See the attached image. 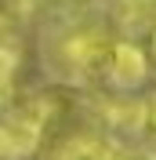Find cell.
<instances>
[{"label": "cell", "instance_id": "5b68a950", "mask_svg": "<svg viewBox=\"0 0 156 160\" xmlns=\"http://www.w3.org/2000/svg\"><path fill=\"white\" fill-rule=\"evenodd\" d=\"M22 11V0H0V33L11 26V18Z\"/></svg>", "mask_w": 156, "mask_h": 160}, {"label": "cell", "instance_id": "8992f818", "mask_svg": "<svg viewBox=\"0 0 156 160\" xmlns=\"http://www.w3.org/2000/svg\"><path fill=\"white\" fill-rule=\"evenodd\" d=\"M145 131H156V91L145 98Z\"/></svg>", "mask_w": 156, "mask_h": 160}, {"label": "cell", "instance_id": "ba28073f", "mask_svg": "<svg viewBox=\"0 0 156 160\" xmlns=\"http://www.w3.org/2000/svg\"><path fill=\"white\" fill-rule=\"evenodd\" d=\"M153 55H156V26H153Z\"/></svg>", "mask_w": 156, "mask_h": 160}, {"label": "cell", "instance_id": "7a4b0ae2", "mask_svg": "<svg viewBox=\"0 0 156 160\" xmlns=\"http://www.w3.org/2000/svg\"><path fill=\"white\" fill-rule=\"evenodd\" d=\"M145 73H149V62L142 55V48L131 44V40H116L113 51H109V73H105L109 84L120 91H134L145 80Z\"/></svg>", "mask_w": 156, "mask_h": 160}, {"label": "cell", "instance_id": "277c9868", "mask_svg": "<svg viewBox=\"0 0 156 160\" xmlns=\"http://www.w3.org/2000/svg\"><path fill=\"white\" fill-rule=\"evenodd\" d=\"M15 69H18V51L0 40V102L11 98V88H15Z\"/></svg>", "mask_w": 156, "mask_h": 160}, {"label": "cell", "instance_id": "3957f363", "mask_svg": "<svg viewBox=\"0 0 156 160\" xmlns=\"http://www.w3.org/2000/svg\"><path fill=\"white\" fill-rule=\"evenodd\" d=\"M113 153H116L113 146H105L98 138H73L58 149L55 160H113Z\"/></svg>", "mask_w": 156, "mask_h": 160}, {"label": "cell", "instance_id": "6da1fadb", "mask_svg": "<svg viewBox=\"0 0 156 160\" xmlns=\"http://www.w3.org/2000/svg\"><path fill=\"white\" fill-rule=\"evenodd\" d=\"M44 113L40 109H18L7 120H0V160L4 157H29L40 142Z\"/></svg>", "mask_w": 156, "mask_h": 160}, {"label": "cell", "instance_id": "52a82bcc", "mask_svg": "<svg viewBox=\"0 0 156 160\" xmlns=\"http://www.w3.org/2000/svg\"><path fill=\"white\" fill-rule=\"evenodd\" d=\"M124 160H156V153H127Z\"/></svg>", "mask_w": 156, "mask_h": 160}]
</instances>
